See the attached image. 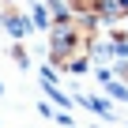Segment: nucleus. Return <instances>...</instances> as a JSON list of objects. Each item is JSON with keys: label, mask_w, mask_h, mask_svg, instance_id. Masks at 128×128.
I'll list each match as a JSON object with an SVG mask.
<instances>
[{"label": "nucleus", "mask_w": 128, "mask_h": 128, "mask_svg": "<svg viewBox=\"0 0 128 128\" xmlns=\"http://www.w3.org/2000/svg\"><path fill=\"white\" fill-rule=\"evenodd\" d=\"M0 30H4L12 42H23V38H30V34H34V19H30L19 4H8V8H4V15H0Z\"/></svg>", "instance_id": "nucleus-1"}, {"label": "nucleus", "mask_w": 128, "mask_h": 128, "mask_svg": "<svg viewBox=\"0 0 128 128\" xmlns=\"http://www.w3.org/2000/svg\"><path fill=\"white\" fill-rule=\"evenodd\" d=\"M30 19H34V30H49L53 12H49V4H45V0H34V4H30Z\"/></svg>", "instance_id": "nucleus-2"}, {"label": "nucleus", "mask_w": 128, "mask_h": 128, "mask_svg": "<svg viewBox=\"0 0 128 128\" xmlns=\"http://www.w3.org/2000/svg\"><path fill=\"white\" fill-rule=\"evenodd\" d=\"M12 60H15V64H19V68H26V64H30V56H26V49H23V45H19V42H15V45H12Z\"/></svg>", "instance_id": "nucleus-3"}, {"label": "nucleus", "mask_w": 128, "mask_h": 128, "mask_svg": "<svg viewBox=\"0 0 128 128\" xmlns=\"http://www.w3.org/2000/svg\"><path fill=\"white\" fill-rule=\"evenodd\" d=\"M124 30H128V15H124Z\"/></svg>", "instance_id": "nucleus-4"}, {"label": "nucleus", "mask_w": 128, "mask_h": 128, "mask_svg": "<svg viewBox=\"0 0 128 128\" xmlns=\"http://www.w3.org/2000/svg\"><path fill=\"white\" fill-rule=\"evenodd\" d=\"M8 4H15V0H8Z\"/></svg>", "instance_id": "nucleus-5"}]
</instances>
